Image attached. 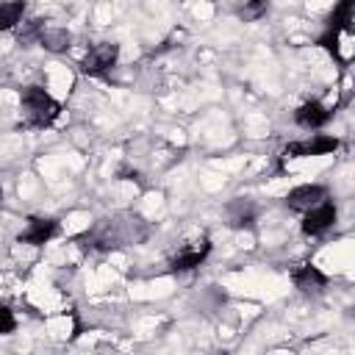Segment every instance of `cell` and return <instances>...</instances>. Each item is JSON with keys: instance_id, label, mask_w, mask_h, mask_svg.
Instances as JSON below:
<instances>
[{"instance_id": "13", "label": "cell", "mask_w": 355, "mask_h": 355, "mask_svg": "<svg viewBox=\"0 0 355 355\" xmlns=\"http://www.w3.org/2000/svg\"><path fill=\"white\" fill-rule=\"evenodd\" d=\"M22 14H25V0H6L0 6V25L3 31H11L22 22Z\"/></svg>"}, {"instance_id": "1", "label": "cell", "mask_w": 355, "mask_h": 355, "mask_svg": "<svg viewBox=\"0 0 355 355\" xmlns=\"http://www.w3.org/2000/svg\"><path fill=\"white\" fill-rule=\"evenodd\" d=\"M19 111L28 128H47L61 114V103L42 86H25L19 92Z\"/></svg>"}, {"instance_id": "3", "label": "cell", "mask_w": 355, "mask_h": 355, "mask_svg": "<svg viewBox=\"0 0 355 355\" xmlns=\"http://www.w3.org/2000/svg\"><path fill=\"white\" fill-rule=\"evenodd\" d=\"M208 255H211V239H208V236H197V239H191V241H183V244L169 255V269H172V272H191V269H197Z\"/></svg>"}, {"instance_id": "4", "label": "cell", "mask_w": 355, "mask_h": 355, "mask_svg": "<svg viewBox=\"0 0 355 355\" xmlns=\"http://www.w3.org/2000/svg\"><path fill=\"white\" fill-rule=\"evenodd\" d=\"M338 139L336 136H327V133H316L311 139H302V141H291L286 144L283 155L286 158H313V155H330L338 150Z\"/></svg>"}, {"instance_id": "5", "label": "cell", "mask_w": 355, "mask_h": 355, "mask_svg": "<svg viewBox=\"0 0 355 355\" xmlns=\"http://www.w3.org/2000/svg\"><path fill=\"white\" fill-rule=\"evenodd\" d=\"M336 219H338L336 202H333V200H324V202H319L316 208H311V211L302 214L300 230H302L305 236H322V233H327V230L336 225Z\"/></svg>"}, {"instance_id": "8", "label": "cell", "mask_w": 355, "mask_h": 355, "mask_svg": "<svg viewBox=\"0 0 355 355\" xmlns=\"http://www.w3.org/2000/svg\"><path fill=\"white\" fill-rule=\"evenodd\" d=\"M330 119H333V108L324 105L322 100H305V103L297 105V111H294V122H297L300 128H305V130H319V128H324Z\"/></svg>"}, {"instance_id": "7", "label": "cell", "mask_w": 355, "mask_h": 355, "mask_svg": "<svg viewBox=\"0 0 355 355\" xmlns=\"http://www.w3.org/2000/svg\"><path fill=\"white\" fill-rule=\"evenodd\" d=\"M58 236V222L53 216H31L28 225L19 230V244H31V247H44L47 241H53Z\"/></svg>"}, {"instance_id": "14", "label": "cell", "mask_w": 355, "mask_h": 355, "mask_svg": "<svg viewBox=\"0 0 355 355\" xmlns=\"http://www.w3.org/2000/svg\"><path fill=\"white\" fill-rule=\"evenodd\" d=\"M266 11H269V0H241V6H239V17L244 22L261 19Z\"/></svg>"}, {"instance_id": "9", "label": "cell", "mask_w": 355, "mask_h": 355, "mask_svg": "<svg viewBox=\"0 0 355 355\" xmlns=\"http://www.w3.org/2000/svg\"><path fill=\"white\" fill-rule=\"evenodd\" d=\"M291 283H294L302 294H322V291L327 288L330 277H327L319 266H313V263H300V266L291 269Z\"/></svg>"}, {"instance_id": "12", "label": "cell", "mask_w": 355, "mask_h": 355, "mask_svg": "<svg viewBox=\"0 0 355 355\" xmlns=\"http://www.w3.org/2000/svg\"><path fill=\"white\" fill-rule=\"evenodd\" d=\"M349 25H355V0H338L336 6H333V11H330V17H327V25H324V31H341V28H349Z\"/></svg>"}, {"instance_id": "10", "label": "cell", "mask_w": 355, "mask_h": 355, "mask_svg": "<svg viewBox=\"0 0 355 355\" xmlns=\"http://www.w3.org/2000/svg\"><path fill=\"white\" fill-rule=\"evenodd\" d=\"M225 216H227V225H230L233 230H250V227H255L258 208H255L250 200H241V197H239V200L227 202Z\"/></svg>"}, {"instance_id": "11", "label": "cell", "mask_w": 355, "mask_h": 355, "mask_svg": "<svg viewBox=\"0 0 355 355\" xmlns=\"http://www.w3.org/2000/svg\"><path fill=\"white\" fill-rule=\"evenodd\" d=\"M39 44L50 53H67L69 44H72V33L67 28H58V25H42Z\"/></svg>"}, {"instance_id": "6", "label": "cell", "mask_w": 355, "mask_h": 355, "mask_svg": "<svg viewBox=\"0 0 355 355\" xmlns=\"http://www.w3.org/2000/svg\"><path fill=\"white\" fill-rule=\"evenodd\" d=\"M324 200H327V186H322V183H302V186H294L286 194L288 211H297V214H305V211L316 208Z\"/></svg>"}, {"instance_id": "2", "label": "cell", "mask_w": 355, "mask_h": 355, "mask_svg": "<svg viewBox=\"0 0 355 355\" xmlns=\"http://www.w3.org/2000/svg\"><path fill=\"white\" fill-rule=\"evenodd\" d=\"M116 58H119V44H116V42H97V44H92V47L83 53V58H80V72L94 75V78L108 75V72L116 67Z\"/></svg>"}, {"instance_id": "15", "label": "cell", "mask_w": 355, "mask_h": 355, "mask_svg": "<svg viewBox=\"0 0 355 355\" xmlns=\"http://www.w3.org/2000/svg\"><path fill=\"white\" fill-rule=\"evenodd\" d=\"M14 327H17L14 311H11L8 305H3V308H0V336H8V333H14Z\"/></svg>"}]
</instances>
